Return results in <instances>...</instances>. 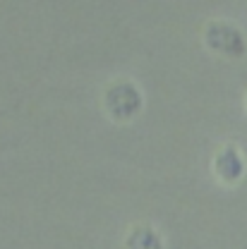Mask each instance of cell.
Returning <instances> with one entry per match:
<instances>
[{
    "label": "cell",
    "mask_w": 247,
    "mask_h": 249,
    "mask_svg": "<svg viewBox=\"0 0 247 249\" xmlns=\"http://www.w3.org/2000/svg\"><path fill=\"white\" fill-rule=\"evenodd\" d=\"M204 43L209 51L226 58H240L247 53V41L238 27L228 22H209L204 27Z\"/></svg>",
    "instance_id": "6da1fadb"
},
{
    "label": "cell",
    "mask_w": 247,
    "mask_h": 249,
    "mask_svg": "<svg viewBox=\"0 0 247 249\" xmlns=\"http://www.w3.org/2000/svg\"><path fill=\"white\" fill-rule=\"evenodd\" d=\"M106 113L115 120V123H127L132 120L139 110H142V96L137 91L134 84L130 82H120V84H113L108 91H106Z\"/></svg>",
    "instance_id": "7a4b0ae2"
},
{
    "label": "cell",
    "mask_w": 247,
    "mask_h": 249,
    "mask_svg": "<svg viewBox=\"0 0 247 249\" xmlns=\"http://www.w3.org/2000/svg\"><path fill=\"white\" fill-rule=\"evenodd\" d=\"M214 170L223 182H238L245 175V160L235 146H226L214 158Z\"/></svg>",
    "instance_id": "3957f363"
},
{
    "label": "cell",
    "mask_w": 247,
    "mask_h": 249,
    "mask_svg": "<svg viewBox=\"0 0 247 249\" xmlns=\"http://www.w3.org/2000/svg\"><path fill=\"white\" fill-rule=\"evenodd\" d=\"M125 247L127 249H163L156 230L149 228V225H134L130 230V235H127Z\"/></svg>",
    "instance_id": "277c9868"
}]
</instances>
